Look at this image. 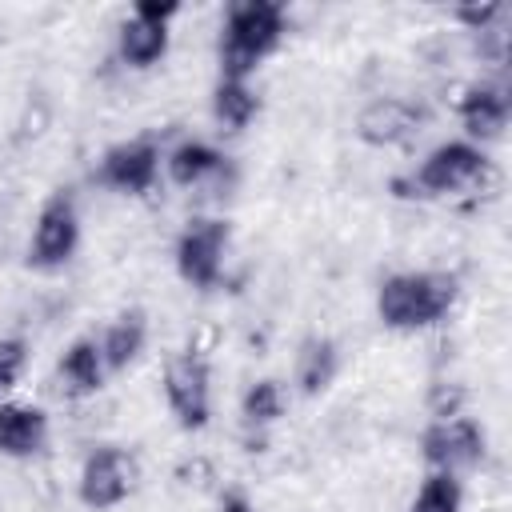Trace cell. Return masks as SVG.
Returning <instances> with one entry per match:
<instances>
[{
	"instance_id": "6",
	"label": "cell",
	"mask_w": 512,
	"mask_h": 512,
	"mask_svg": "<svg viewBox=\"0 0 512 512\" xmlns=\"http://www.w3.org/2000/svg\"><path fill=\"white\" fill-rule=\"evenodd\" d=\"M228 240L232 228L220 216H192L184 224V232L176 236V276L188 288H216L220 272H224V256H228Z\"/></svg>"
},
{
	"instance_id": "22",
	"label": "cell",
	"mask_w": 512,
	"mask_h": 512,
	"mask_svg": "<svg viewBox=\"0 0 512 512\" xmlns=\"http://www.w3.org/2000/svg\"><path fill=\"white\" fill-rule=\"evenodd\" d=\"M504 12V4H468V8H452V20H460L468 32H492V20Z\"/></svg>"
},
{
	"instance_id": "9",
	"label": "cell",
	"mask_w": 512,
	"mask_h": 512,
	"mask_svg": "<svg viewBox=\"0 0 512 512\" xmlns=\"http://www.w3.org/2000/svg\"><path fill=\"white\" fill-rule=\"evenodd\" d=\"M136 456L128 448H116V444H104V448H92L80 464V476H76V496L84 508L92 512H108V508H120L132 488H136Z\"/></svg>"
},
{
	"instance_id": "15",
	"label": "cell",
	"mask_w": 512,
	"mask_h": 512,
	"mask_svg": "<svg viewBox=\"0 0 512 512\" xmlns=\"http://www.w3.org/2000/svg\"><path fill=\"white\" fill-rule=\"evenodd\" d=\"M144 344H148V312L144 308H124L120 316H112V324L100 336V356H104L108 376L124 372L144 352Z\"/></svg>"
},
{
	"instance_id": "7",
	"label": "cell",
	"mask_w": 512,
	"mask_h": 512,
	"mask_svg": "<svg viewBox=\"0 0 512 512\" xmlns=\"http://www.w3.org/2000/svg\"><path fill=\"white\" fill-rule=\"evenodd\" d=\"M176 16H180L176 0H140V4H132V12L120 20V32H116L120 60L136 72L156 68L168 56V36H172L168 28H172Z\"/></svg>"
},
{
	"instance_id": "10",
	"label": "cell",
	"mask_w": 512,
	"mask_h": 512,
	"mask_svg": "<svg viewBox=\"0 0 512 512\" xmlns=\"http://www.w3.org/2000/svg\"><path fill=\"white\" fill-rule=\"evenodd\" d=\"M156 176H160V148L156 140L148 136H136V140H120L112 144L100 164H96V180L120 196H144L156 188Z\"/></svg>"
},
{
	"instance_id": "21",
	"label": "cell",
	"mask_w": 512,
	"mask_h": 512,
	"mask_svg": "<svg viewBox=\"0 0 512 512\" xmlns=\"http://www.w3.org/2000/svg\"><path fill=\"white\" fill-rule=\"evenodd\" d=\"M28 364V344L24 336H0V404L12 396V388L20 384Z\"/></svg>"
},
{
	"instance_id": "13",
	"label": "cell",
	"mask_w": 512,
	"mask_h": 512,
	"mask_svg": "<svg viewBox=\"0 0 512 512\" xmlns=\"http://www.w3.org/2000/svg\"><path fill=\"white\" fill-rule=\"evenodd\" d=\"M48 444V412L40 404L4 400L0 404V456L32 460Z\"/></svg>"
},
{
	"instance_id": "18",
	"label": "cell",
	"mask_w": 512,
	"mask_h": 512,
	"mask_svg": "<svg viewBox=\"0 0 512 512\" xmlns=\"http://www.w3.org/2000/svg\"><path fill=\"white\" fill-rule=\"evenodd\" d=\"M260 112V96L248 80H216L212 88V120L224 128V132H244Z\"/></svg>"
},
{
	"instance_id": "16",
	"label": "cell",
	"mask_w": 512,
	"mask_h": 512,
	"mask_svg": "<svg viewBox=\"0 0 512 512\" xmlns=\"http://www.w3.org/2000/svg\"><path fill=\"white\" fill-rule=\"evenodd\" d=\"M224 156L220 148H212L208 140H180L168 156H164V168H168V180L180 184V188H200L208 184L212 176L224 172Z\"/></svg>"
},
{
	"instance_id": "8",
	"label": "cell",
	"mask_w": 512,
	"mask_h": 512,
	"mask_svg": "<svg viewBox=\"0 0 512 512\" xmlns=\"http://www.w3.org/2000/svg\"><path fill=\"white\" fill-rule=\"evenodd\" d=\"M164 404L184 432H204L212 420V372L200 352H176L164 368Z\"/></svg>"
},
{
	"instance_id": "17",
	"label": "cell",
	"mask_w": 512,
	"mask_h": 512,
	"mask_svg": "<svg viewBox=\"0 0 512 512\" xmlns=\"http://www.w3.org/2000/svg\"><path fill=\"white\" fill-rule=\"evenodd\" d=\"M340 372V348L332 336H308L296 352V384L304 396H320L332 388Z\"/></svg>"
},
{
	"instance_id": "14",
	"label": "cell",
	"mask_w": 512,
	"mask_h": 512,
	"mask_svg": "<svg viewBox=\"0 0 512 512\" xmlns=\"http://www.w3.org/2000/svg\"><path fill=\"white\" fill-rule=\"evenodd\" d=\"M108 380V368H104V356H100V340L96 336H76L60 360H56V384L68 400H88L104 388Z\"/></svg>"
},
{
	"instance_id": "12",
	"label": "cell",
	"mask_w": 512,
	"mask_h": 512,
	"mask_svg": "<svg viewBox=\"0 0 512 512\" xmlns=\"http://www.w3.org/2000/svg\"><path fill=\"white\" fill-rule=\"evenodd\" d=\"M508 88L500 84H468L460 104H456V116H460V128L468 136V144H488V140H500L504 128H508Z\"/></svg>"
},
{
	"instance_id": "5",
	"label": "cell",
	"mask_w": 512,
	"mask_h": 512,
	"mask_svg": "<svg viewBox=\"0 0 512 512\" xmlns=\"http://www.w3.org/2000/svg\"><path fill=\"white\" fill-rule=\"evenodd\" d=\"M488 452V436L480 420L452 412V416H432L420 432V456L428 472H452L460 476L464 468H476Z\"/></svg>"
},
{
	"instance_id": "4",
	"label": "cell",
	"mask_w": 512,
	"mask_h": 512,
	"mask_svg": "<svg viewBox=\"0 0 512 512\" xmlns=\"http://www.w3.org/2000/svg\"><path fill=\"white\" fill-rule=\"evenodd\" d=\"M76 248H80V212L72 192L56 188L36 212V224L28 236V268L56 272L76 256Z\"/></svg>"
},
{
	"instance_id": "20",
	"label": "cell",
	"mask_w": 512,
	"mask_h": 512,
	"mask_svg": "<svg viewBox=\"0 0 512 512\" xmlns=\"http://www.w3.org/2000/svg\"><path fill=\"white\" fill-rule=\"evenodd\" d=\"M464 508V484L452 472H428L416 496L408 500V512H460Z\"/></svg>"
},
{
	"instance_id": "3",
	"label": "cell",
	"mask_w": 512,
	"mask_h": 512,
	"mask_svg": "<svg viewBox=\"0 0 512 512\" xmlns=\"http://www.w3.org/2000/svg\"><path fill=\"white\" fill-rule=\"evenodd\" d=\"M488 176H492V160L484 156V148H476L468 140H444L412 168L408 196L412 200H448L460 192H476Z\"/></svg>"
},
{
	"instance_id": "2",
	"label": "cell",
	"mask_w": 512,
	"mask_h": 512,
	"mask_svg": "<svg viewBox=\"0 0 512 512\" xmlns=\"http://www.w3.org/2000/svg\"><path fill=\"white\" fill-rule=\"evenodd\" d=\"M288 12L276 0H236L220 24V76L248 80L284 40Z\"/></svg>"
},
{
	"instance_id": "19",
	"label": "cell",
	"mask_w": 512,
	"mask_h": 512,
	"mask_svg": "<svg viewBox=\"0 0 512 512\" xmlns=\"http://www.w3.org/2000/svg\"><path fill=\"white\" fill-rule=\"evenodd\" d=\"M288 408V396H284V384L276 376H264V380H252L240 396V416L248 428H272Z\"/></svg>"
},
{
	"instance_id": "11",
	"label": "cell",
	"mask_w": 512,
	"mask_h": 512,
	"mask_svg": "<svg viewBox=\"0 0 512 512\" xmlns=\"http://www.w3.org/2000/svg\"><path fill=\"white\" fill-rule=\"evenodd\" d=\"M424 124V112L404 96H376L356 116V136L368 148H396L408 144Z\"/></svg>"
},
{
	"instance_id": "23",
	"label": "cell",
	"mask_w": 512,
	"mask_h": 512,
	"mask_svg": "<svg viewBox=\"0 0 512 512\" xmlns=\"http://www.w3.org/2000/svg\"><path fill=\"white\" fill-rule=\"evenodd\" d=\"M216 512H256V508H252V500H248V496H244L240 488H228V492L220 496Z\"/></svg>"
},
{
	"instance_id": "1",
	"label": "cell",
	"mask_w": 512,
	"mask_h": 512,
	"mask_svg": "<svg viewBox=\"0 0 512 512\" xmlns=\"http://www.w3.org/2000/svg\"><path fill=\"white\" fill-rule=\"evenodd\" d=\"M456 296H460V280L452 272H436V268L392 272L376 288V316L388 332H424L448 320Z\"/></svg>"
}]
</instances>
